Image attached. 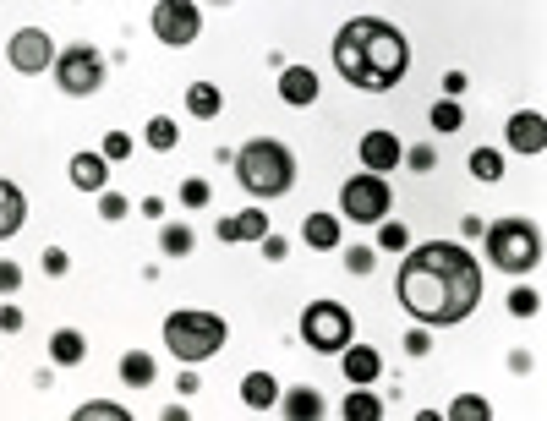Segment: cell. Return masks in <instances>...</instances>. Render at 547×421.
Listing matches in <instances>:
<instances>
[{
    "label": "cell",
    "instance_id": "cell-1",
    "mask_svg": "<svg viewBox=\"0 0 547 421\" xmlns=\"http://www.w3.org/2000/svg\"><path fill=\"white\" fill-rule=\"evenodd\" d=\"M394 296L427 329H455L476 307H482V263H476L455 241H422V247H405L400 279H394Z\"/></svg>",
    "mask_w": 547,
    "mask_h": 421
},
{
    "label": "cell",
    "instance_id": "cell-2",
    "mask_svg": "<svg viewBox=\"0 0 547 421\" xmlns=\"http://www.w3.org/2000/svg\"><path fill=\"white\" fill-rule=\"evenodd\" d=\"M334 72L362 93H389L411 72V44L383 17H351L334 33Z\"/></svg>",
    "mask_w": 547,
    "mask_h": 421
},
{
    "label": "cell",
    "instance_id": "cell-3",
    "mask_svg": "<svg viewBox=\"0 0 547 421\" xmlns=\"http://www.w3.org/2000/svg\"><path fill=\"white\" fill-rule=\"evenodd\" d=\"M236 181L247 197H258V203H274V197H285L290 186H296V154H290L279 137H252V143L236 148Z\"/></svg>",
    "mask_w": 547,
    "mask_h": 421
},
{
    "label": "cell",
    "instance_id": "cell-4",
    "mask_svg": "<svg viewBox=\"0 0 547 421\" xmlns=\"http://www.w3.org/2000/svg\"><path fill=\"white\" fill-rule=\"evenodd\" d=\"M225 339H230V323L219 318V312L186 307V312H170L165 318V345L176 361H208V356L225 350Z\"/></svg>",
    "mask_w": 547,
    "mask_h": 421
},
{
    "label": "cell",
    "instance_id": "cell-5",
    "mask_svg": "<svg viewBox=\"0 0 547 421\" xmlns=\"http://www.w3.org/2000/svg\"><path fill=\"white\" fill-rule=\"evenodd\" d=\"M487 230V263L504 268V274H531L542 263V230L537 219H498V225H482Z\"/></svg>",
    "mask_w": 547,
    "mask_h": 421
},
{
    "label": "cell",
    "instance_id": "cell-6",
    "mask_svg": "<svg viewBox=\"0 0 547 421\" xmlns=\"http://www.w3.org/2000/svg\"><path fill=\"white\" fill-rule=\"evenodd\" d=\"M301 339H307V350H318V356H340L356 339L351 307H340V301H307V312H301Z\"/></svg>",
    "mask_w": 547,
    "mask_h": 421
},
{
    "label": "cell",
    "instance_id": "cell-7",
    "mask_svg": "<svg viewBox=\"0 0 547 421\" xmlns=\"http://www.w3.org/2000/svg\"><path fill=\"white\" fill-rule=\"evenodd\" d=\"M389 208H394V186H389V175L356 170L351 181L340 186V214L351 219V225H378V219H389Z\"/></svg>",
    "mask_w": 547,
    "mask_h": 421
},
{
    "label": "cell",
    "instance_id": "cell-8",
    "mask_svg": "<svg viewBox=\"0 0 547 421\" xmlns=\"http://www.w3.org/2000/svg\"><path fill=\"white\" fill-rule=\"evenodd\" d=\"M50 77H55V88L72 93V99H93V93L104 88V55L93 50V44H66V50H55Z\"/></svg>",
    "mask_w": 547,
    "mask_h": 421
},
{
    "label": "cell",
    "instance_id": "cell-9",
    "mask_svg": "<svg viewBox=\"0 0 547 421\" xmlns=\"http://www.w3.org/2000/svg\"><path fill=\"white\" fill-rule=\"evenodd\" d=\"M154 39L165 50H186L203 39V6L197 0H159L154 6Z\"/></svg>",
    "mask_w": 547,
    "mask_h": 421
},
{
    "label": "cell",
    "instance_id": "cell-10",
    "mask_svg": "<svg viewBox=\"0 0 547 421\" xmlns=\"http://www.w3.org/2000/svg\"><path fill=\"white\" fill-rule=\"evenodd\" d=\"M6 61H11V72H22V77H44L55 66V39L44 28H17L6 39Z\"/></svg>",
    "mask_w": 547,
    "mask_h": 421
},
{
    "label": "cell",
    "instance_id": "cell-11",
    "mask_svg": "<svg viewBox=\"0 0 547 421\" xmlns=\"http://www.w3.org/2000/svg\"><path fill=\"white\" fill-rule=\"evenodd\" d=\"M356 154H362V170H372V175H394V170H400L405 143H400L394 132H383V126H372L362 143H356Z\"/></svg>",
    "mask_w": 547,
    "mask_h": 421
},
{
    "label": "cell",
    "instance_id": "cell-12",
    "mask_svg": "<svg viewBox=\"0 0 547 421\" xmlns=\"http://www.w3.org/2000/svg\"><path fill=\"white\" fill-rule=\"evenodd\" d=\"M504 143L515 148V154L537 159L542 148H547V121H542V110H515V115H509V126H504Z\"/></svg>",
    "mask_w": 547,
    "mask_h": 421
},
{
    "label": "cell",
    "instance_id": "cell-13",
    "mask_svg": "<svg viewBox=\"0 0 547 421\" xmlns=\"http://www.w3.org/2000/svg\"><path fill=\"white\" fill-rule=\"evenodd\" d=\"M318 93H323V83H318L312 66H285V61H279V99H285L290 110H312Z\"/></svg>",
    "mask_w": 547,
    "mask_h": 421
},
{
    "label": "cell",
    "instance_id": "cell-14",
    "mask_svg": "<svg viewBox=\"0 0 547 421\" xmlns=\"http://www.w3.org/2000/svg\"><path fill=\"white\" fill-rule=\"evenodd\" d=\"M66 175H72L77 192H93V197H99L104 186H110V159H104V154H72Z\"/></svg>",
    "mask_w": 547,
    "mask_h": 421
},
{
    "label": "cell",
    "instance_id": "cell-15",
    "mask_svg": "<svg viewBox=\"0 0 547 421\" xmlns=\"http://www.w3.org/2000/svg\"><path fill=\"white\" fill-rule=\"evenodd\" d=\"M22 219H28V197H22L17 181H6V175H0V241L17 236Z\"/></svg>",
    "mask_w": 547,
    "mask_h": 421
},
{
    "label": "cell",
    "instance_id": "cell-16",
    "mask_svg": "<svg viewBox=\"0 0 547 421\" xmlns=\"http://www.w3.org/2000/svg\"><path fill=\"white\" fill-rule=\"evenodd\" d=\"M340 356H345V361H340V367H345V383H372V378L383 372V356H378L372 345H356V339L340 350Z\"/></svg>",
    "mask_w": 547,
    "mask_h": 421
},
{
    "label": "cell",
    "instance_id": "cell-17",
    "mask_svg": "<svg viewBox=\"0 0 547 421\" xmlns=\"http://www.w3.org/2000/svg\"><path fill=\"white\" fill-rule=\"evenodd\" d=\"M274 411H285L290 421H318V416H323V394L307 389V383H301V389H279V405H274Z\"/></svg>",
    "mask_w": 547,
    "mask_h": 421
},
{
    "label": "cell",
    "instance_id": "cell-18",
    "mask_svg": "<svg viewBox=\"0 0 547 421\" xmlns=\"http://www.w3.org/2000/svg\"><path fill=\"white\" fill-rule=\"evenodd\" d=\"M301 241L312 252H334L340 247V214H307L301 219Z\"/></svg>",
    "mask_w": 547,
    "mask_h": 421
},
{
    "label": "cell",
    "instance_id": "cell-19",
    "mask_svg": "<svg viewBox=\"0 0 547 421\" xmlns=\"http://www.w3.org/2000/svg\"><path fill=\"white\" fill-rule=\"evenodd\" d=\"M241 405H247V411H274L279 405V383L269 378V372H247V378H241Z\"/></svg>",
    "mask_w": 547,
    "mask_h": 421
},
{
    "label": "cell",
    "instance_id": "cell-20",
    "mask_svg": "<svg viewBox=\"0 0 547 421\" xmlns=\"http://www.w3.org/2000/svg\"><path fill=\"white\" fill-rule=\"evenodd\" d=\"M219 110H225V93H219V83H192V88H186V115L214 121Z\"/></svg>",
    "mask_w": 547,
    "mask_h": 421
},
{
    "label": "cell",
    "instance_id": "cell-21",
    "mask_svg": "<svg viewBox=\"0 0 547 421\" xmlns=\"http://www.w3.org/2000/svg\"><path fill=\"white\" fill-rule=\"evenodd\" d=\"M345 421H383V400L367 383H351V394H345Z\"/></svg>",
    "mask_w": 547,
    "mask_h": 421
},
{
    "label": "cell",
    "instance_id": "cell-22",
    "mask_svg": "<svg viewBox=\"0 0 547 421\" xmlns=\"http://www.w3.org/2000/svg\"><path fill=\"white\" fill-rule=\"evenodd\" d=\"M121 378L132 383V389H154V378H159L154 356H148V350H126V356H121Z\"/></svg>",
    "mask_w": 547,
    "mask_h": 421
},
{
    "label": "cell",
    "instance_id": "cell-23",
    "mask_svg": "<svg viewBox=\"0 0 547 421\" xmlns=\"http://www.w3.org/2000/svg\"><path fill=\"white\" fill-rule=\"evenodd\" d=\"M88 356V339L77 334V329H55L50 339V361H61V367H77V361Z\"/></svg>",
    "mask_w": 547,
    "mask_h": 421
},
{
    "label": "cell",
    "instance_id": "cell-24",
    "mask_svg": "<svg viewBox=\"0 0 547 421\" xmlns=\"http://www.w3.org/2000/svg\"><path fill=\"white\" fill-rule=\"evenodd\" d=\"M465 170L476 175V181H504V154H498V148H471V159H465Z\"/></svg>",
    "mask_w": 547,
    "mask_h": 421
},
{
    "label": "cell",
    "instance_id": "cell-25",
    "mask_svg": "<svg viewBox=\"0 0 547 421\" xmlns=\"http://www.w3.org/2000/svg\"><path fill=\"white\" fill-rule=\"evenodd\" d=\"M143 143H148V148H154V154H170V148H176V143H181V126H176V121H170V115H154V121H148V126H143Z\"/></svg>",
    "mask_w": 547,
    "mask_h": 421
},
{
    "label": "cell",
    "instance_id": "cell-26",
    "mask_svg": "<svg viewBox=\"0 0 547 421\" xmlns=\"http://www.w3.org/2000/svg\"><path fill=\"white\" fill-rule=\"evenodd\" d=\"M427 126H433V132H460V126H465L460 99H438L433 110H427Z\"/></svg>",
    "mask_w": 547,
    "mask_h": 421
},
{
    "label": "cell",
    "instance_id": "cell-27",
    "mask_svg": "<svg viewBox=\"0 0 547 421\" xmlns=\"http://www.w3.org/2000/svg\"><path fill=\"white\" fill-rule=\"evenodd\" d=\"M192 247H197V236L186 225H165V230H159V252H165V257H192Z\"/></svg>",
    "mask_w": 547,
    "mask_h": 421
},
{
    "label": "cell",
    "instance_id": "cell-28",
    "mask_svg": "<svg viewBox=\"0 0 547 421\" xmlns=\"http://www.w3.org/2000/svg\"><path fill=\"white\" fill-rule=\"evenodd\" d=\"M378 252H405L411 247V230L400 225V219H378V241H372Z\"/></svg>",
    "mask_w": 547,
    "mask_h": 421
},
{
    "label": "cell",
    "instance_id": "cell-29",
    "mask_svg": "<svg viewBox=\"0 0 547 421\" xmlns=\"http://www.w3.org/2000/svg\"><path fill=\"white\" fill-rule=\"evenodd\" d=\"M269 214H263V208H247V214H236V241H263L269 236Z\"/></svg>",
    "mask_w": 547,
    "mask_h": 421
},
{
    "label": "cell",
    "instance_id": "cell-30",
    "mask_svg": "<svg viewBox=\"0 0 547 421\" xmlns=\"http://www.w3.org/2000/svg\"><path fill=\"white\" fill-rule=\"evenodd\" d=\"M493 416V405L482 400V394H460L455 405H449V421H487Z\"/></svg>",
    "mask_w": 547,
    "mask_h": 421
},
{
    "label": "cell",
    "instance_id": "cell-31",
    "mask_svg": "<svg viewBox=\"0 0 547 421\" xmlns=\"http://www.w3.org/2000/svg\"><path fill=\"white\" fill-rule=\"evenodd\" d=\"M176 197H181V208H208V197H214V186H208L203 175H186V181L176 186Z\"/></svg>",
    "mask_w": 547,
    "mask_h": 421
},
{
    "label": "cell",
    "instance_id": "cell-32",
    "mask_svg": "<svg viewBox=\"0 0 547 421\" xmlns=\"http://www.w3.org/2000/svg\"><path fill=\"white\" fill-rule=\"evenodd\" d=\"M72 416L77 421H126L132 411H126V405H110V400H88V405H77Z\"/></svg>",
    "mask_w": 547,
    "mask_h": 421
},
{
    "label": "cell",
    "instance_id": "cell-33",
    "mask_svg": "<svg viewBox=\"0 0 547 421\" xmlns=\"http://www.w3.org/2000/svg\"><path fill=\"white\" fill-rule=\"evenodd\" d=\"M537 312H542V296H537L531 285H515V290H509V318H537Z\"/></svg>",
    "mask_w": 547,
    "mask_h": 421
},
{
    "label": "cell",
    "instance_id": "cell-34",
    "mask_svg": "<svg viewBox=\"0 0 547 421\" xmlns=\"http://www.w3.org/2000/svg\"><path fill=\"white\" fill-rule=\"evenodd\" d=\"M126 214H132L126 192H110V186H104V192H99V219H104V225H121Z\"/></svg>",
    "mask_w": 547,
    "mask_h": 421
},
{
    "label": "cell",
    "instance_id": "cell-35",
    "mask_svg": "<svg viewBox=\"0 0 547 421\" xmlns=\"http://www.w3.org/2000/svg\"><path fill=\"white\" fill-rule=\"evenodd\" d=\"M400 165L416 170V175H427V170L438 165V148H433V143H416V148H405V154H400Z\"/></svg>",
    "mask_w": 547,
    "mask_h": 421
},
{
    "label": "cell",
    "instance_id": "cell-36",
    "mask_svg": "<svg viewBox=\"0 0 547 421\" xmlns=\"http://www.w3.org/2000/svg\"><path fill=\"white\" fill-rule=\"evenodd\" d=\"M372 263H378V247H345V274L367 279V274H372Z\"/></svg>",
    "mask_w": 547,
    "mask_h": 421
},
{
    "label": "cell",
    "instance_id": "cell-37",
    "mask_svg": "<svg viewBox=\"0 0 547 421\" xmlns=\"http://www.w3.org/2000/svg\"><path fill=\"white\" fill-rule=\"evenodd\" d=\"M104 159H110V165H121V159H132V137L126 132H104V148H99Z\"/></svg>",
    "mask_w": 547,
    "mask_h": 421
},
{
    "label": "cell",
    "instance_id": "cell-38",
    "mask_svg": "<svg viewBox=\"0 0 547 421\" xmlns=\"http://www.w3.org/2000/svg\"><path fill=\"white\" fill-rule=\"evenodd\" d=\"M44 274H50V279L72 274V252H66V247H44Z\"/></svg>",
    "mask_w": 547,
    "mask_h": 421
},
{
    "label": "cell",
    "instance_id": "cell-39",
    "mask_svg": "<svg viewBox=\"0 0 547 421\" xmlns=\"http://www.w3.org/2000/svg\"><path fill=\"white\" fill-rule=\"evenodd\" d=\"M28 329V318H22L17 301H0V334H22Z\"/></svg>",
    "mask_w": 547,
    "mask_h": 421
},
{
    "label": "cell",
    "instance_id": "cell-40",
    "mask_svg": "<svg viewBox=\"0 0 547 421\" xmlns=\"http://www.w3.org/2000/svg\"><path fill=\"white\" fill-rule=\"evenodd\" d=\"M17 290H22V268L11 257H0V296H17Z\"/></svg>",
    "mask_w": 547,
    "mask_h": 421
},
{
    "label": "cell",
    "instance_id": "cell-41",
    "mask_svg": "<svg viewBox=\"0 0 547 421\" xmlns=\"http://www.w3.org/2000/svg\"><path fill=\"white\" fill-rule=\"evenodd\" d=\"M433 350V334H427V323H416L411 334H405V356H427Z\"/></svg>",
    "mask_w": 547,
    "mask_h": 421
},
{
    "label": "cell",
    "instance_id": "cell-42",
    "mask_svg": "<svg viewBox=\"0 0 547 421\" xmlns=\"http://www.w3.org/2000/svg\"><path fill=\"white\" fill-rule=\"evenodd\" d=\"M258 247H263V257H269V263H285V252H290V241H285V236H274V230H269V236H263V241H258Z\"/></svg>",
    "mask_w": 547,
    "mask_h": 421
},
{
    "label": "cell",
    "instance_id": "cell-43",
    "mask_svg": "<svg viewBox=\"0 0 547 421\" xmlns=\"http://www.w3.org/2000/svg\"><path fill=\"white\" fill-rule=\"evenodd\" d=\"M143 219H154V225H159V219H165V197H143Z\"/></svg>",
    "mask_w": 547,
    "mask_h": 421
},
{
    "label": "cell",
    "instance_id": "cell-44",
    "mask_svg": "<svg viewBox=\"0 0 547 421\" xmlns=\"http://www.w3.org/2000/svg\"><path fill=\"white\" fill-rule=\"evenodd\" d=\"M465 88H471V83H465V72H449V77H444V93H449V99H460Z\"/></svg>",
    "mask_w": 547,
    "mask_h": 421
},
{
    "label": "cell",
    "instance_id": "cell-45",
    "mask_svg": "<svg viewBox=\"0 0 547 421\" xmlns=\"http://www.w3.org/2000/svg\"><path fill=\"white\" fill-rule=\"evenodd\" d=\"M176 389H181V394H197V389H203V383H197V372H192V367H186V372H181V378H176Z\"/></svg>",
    "mask_w": 547,
    "mask_h": 421
},
{
    "label": "cell",
    "instance_id": "cell-46",
    "mask_svg": "<svg viewBox=\"0 0 547 421\" xmlns=\"http://www.w3.org/2000/svg\"><path fill=\"white\" fill-rule=\"evenodd\" d=\"M219 241H225V247H236V219H219V230H214Z\"/></svg>",
    "mask_w": 547,
    "mask_h": 421
},
{
    "label": "cell",
    "instance_id": "cell-47",
    "mask_svg": "<svg viewBox=\"0 0 547 421\" xmlns=\"http://www.w3.org/2000/svg\"><path fill=\"white\" fill-rule=\"evenodd\" d=\"M509 372H531V350H515V356H509Z\"/></svg>",
    "mask_w": 547,
    "mask_h": 421
},
{
    "label": "cell",
    "instance_id": "cell-48",
    "mask_svg": "<svg viewBox=\"0 0 547 421\" xmlns=\"http://www.w3.org/2000/svg\"><path fill=\"white\" fill-rule=\"evenodd\" d=\"M214 6H230V0H214Z\"/></svg>",
    "mask_w": 547,
    "mask_h": 421
}]
</instances>
